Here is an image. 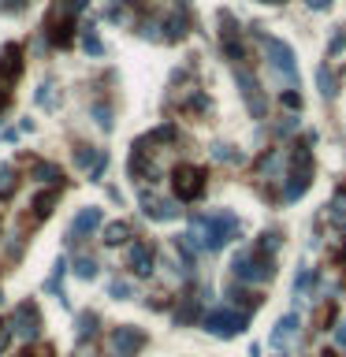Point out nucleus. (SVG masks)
<instances>
[{"mask_svg":"<svg viewBox=\"0 0 346 357\" xmlns=\"http://www.w3.org/2000/svg\"><path fill=\"white\" fill-rule=\"evenodd\" d=\"M279 242H283L279 231H265L250 250H239V253H235V261H231L235 279H242V283H268L272 276H276V250H279Z\"/></svg>","mask_w":346,"mask_h":357,"instance_id":"f257e3e1","label":"nucleus"},{"mask_svg":"<svg viewBox=\"0 0 346 357\" xmlns=\"http://www.w3.org/2000/svg\"><path fill=\"white\" fill-rule=\"evenodd\" d=\"M313 142L316 134H302L287 149V179H283V201H298L313 186Z\"/></svg>","mask_w":346,"mask_h":357,"instance_id":"f03ea898","label":"nucleus"},{"mask_svg":"<svg viewBox=\"0 0 346 357\" xmlns=\"http://www.w3.org/2000/svg\"><path fill=\"white\" fill-rule=\"evenodd\" d=\"M190 227L197 231V238H202L205 250H224L227 242H235L242 231L239 216L235 213H190Z\"/></svg>","mask_w":346,"mask_h":357,"instance_id":"7ed1b4c3","label":"nucleus"},{"mask_svg":"<svg viewBox=\"0 0 346 357\" xmlns=\"http://www.w3.org/2000/svg\"><path fill=\"white\" fill-rule=\"evenodd\" d=\"M75 30H78V12L67 0H56V4L49 8V19H45V38H49V45L67 49V45L75 41Z\"/></svg>","mask_w":346,"mask_h":357,"instance_id":"20e7f679","label":"nucleus"},{"mask_svg":"<svg viewBox=\"0 0 346 357\" xmlns=\"http://www.w3.org/2000/svg\"><path fill=\"white\" fill-rule=\"evenodd\" d=\"M253 41L261 45V49H265V56H268V63L272 67L279 71V75H283L290 86H294L298 82V63H294V49H290V45H283L279 38H272V34H265V30H257V26H253Z\"/></svg>","mask_w":346,"mask_h":357,"instance_id":"39448f33","label":"nucleus"},{"mask_svg":"<svg viewBox=\"0 0 346 357\" xmlns=\"http://www.w3.org/2000/svg\"><path fill=\"white\" fill-rule=\"evenodd\" d=\"M12 332H15V338H23L26 346H34L41 338V309L34 305V301H19V305L12 309Z\"/></svg>","mask_w":346,"mask_h":357,"instance_id":"423d86ee","label":"nucleus"},{"mask_svg":"<svg viewBox=\"0 0 346 357\" xmlns=\"http://www.w3.org/2000/svg\"><path fill=\"white\" fill-rule=\"evenodd\" d=\"M246 324H250V316L231 309V305H220V309H213V313H205V332L216 335V338H235Z\"/></svg>","mask_w":346,"mask_h":357,"instance_id":"0eeeda50","label":"nucleus"},{"mask_svg":"<svg viewBox=\"0 0 346 357\" xmlns=\"http://www.w3.org/2000/svg\"><path fill=\"white\" fill-rule=\"evenodd\" d=\"M171 186H175L179 201H197L205 194V168H197V164H179V168L171 171Z\"/></svg>","mask_w":346,"mask_h":357,"instance_id":"6e6552de","label":"nucleus"},{"mask_svg":"<svg viewBox=\"0 0 346 357\" xmlns=\"http://www.w3.org/2000/svg\"><path fill=\"white\" fill-rule=\"evenodd\" d=\"M220 49H224V56L231 60L235 67H242V63L250 60L246 41H242V30H239V23H235L231 12H220Z\"/></svg>","mask_w":346,"mask_h":357,"instance_id":"1a4fd4ad","label":"nucleus"},{"mask_svg":"<svg viewBox=\"0 0 346 357\" xmlns=\"http://www.w3.org/2000/svg\"><path fill=\"white\" fill-rule=\"evenodd\" d=\"M145 343H149V338H145V332L134 327V324H120V327H112V335H108L112 357H138Z\"/></svg>","mask_w":346,"mask_h":357,"instance_id":"9d476101","label":"nucleus"},{"mask_svg":"<svg viewBox=\"0 0 346 357\" xmlns=\"http://www.w3.org/2000/svg\"><path fill=\"white\" fill-rule=\"evenodd\" d=\"M235 82H239V89H242L246 105H250V112L257 116V119H265V112H268V100H265V94H261V82L253 78L246 67H235Z\"/></svg>","mask_w":346,"mask_h":357,"instance_id":"9b49d317","label":"nucleus"},{"mask_svg":"<svg viewBox=\"0 0 346 357\" xmlns=\"http://www.w3.org/2000/svg\"><path fill=\"white\" fill-rule=\"evenodd\" d=\"M101 219H105V216H101V208H94V205L82 208V213H78L75 219H71V227H67V246H78L86 235H94L97 227H101Z\"/></svg>","mask_w":346,"mask_h":357,"instance_id":"f8f14e48","label":"nucleus"},{"mask_svg":"<svg viewBox=\"0 0 346 357\" xmlns=\"http://www.w3.org/2000/svg\"><path fill=\"white\" fill-rule=\"evenodd\" d=\"M19 75H23V45L12 41V45H4V49H0V82H4V86H12Z\"/></svg>","mask_w":346,"mask_h":357,"instance_id":"ddd939ff","label":"nucleus"},{"mask_svg":"<svg viewBox=\"0 0 346 357\" xmlns=\"http://www.w3.org/2000/svg\"><path fill=\"white\" fill-rule=\"evenodd\" d=\"M142 213L149 219H157V224H168V219L179 216V205L175 201H164V197H153L149 190H142Z\"/></svg>","mask_w":346,"mask_h":357,"instance_id":"4468645a","label":"nucleus"},{"mask_svg":"<svg viewBox=\"0 0 346 357\" xmlns=\"http://www.w3.org/2000/svg\"><path fill=\"white\" fill-rule=\"evenodd\" d=\"M56 201H60V186H49V190H41L38 197L30 201V208H34V216H26L23 219V227H38L45 216L52 213V208H56Z\"/></svg>","mask_w":346,"mask_h":357,"instance_id":"2eb2a0df","label":"nucleus"},{"mask_svg":"<svg viewBox=\"0 0 346 357\" xmlns=\"http://www.w3.org/2000/svg\"><path fill=\"white\" fill-rule=\"evenodd\" d=\"M153 261H157V250H153L149 242H134L131 246V257H127V264H131L134 276H153Z\"/></svg>","mask_w":346,"mask_h":357,"instance_id":"dca6fc26","label":"nucleus"},{"mask_svg":"<svg viewBox=\"0 0 346 357\" xmlns=\"http://www.w3.org/2000/svg\"><path fill=\"white\" fill-rule=\"evenodd\" d=\"M34 179H41V182H49V186H60L63 190V171H60V164H49V160H34Z\"/></svg>","mask_w":346,"mask_h":357,"instance_id":"f3484780","label":"nucleus"},{"mask_svg":"<svg viewBox=\"0 0 346 357\" xmlns=\"http://www.w3.org/2000/svg\"><path fill=\"white\" fill-rule=\"evenodd\" d=\"M227 298H231L235 305H239V313H246V316L261 305V294H253V290H246V287H231V290H227Z\"/></svg>","mask_w":346,"mask_h":357,"instance_id":"a211bd4d","label":"nucleus"},{"mask_svg":"<svg viewBox=\"0 0 346 357\" xmlns=\"http://www.w3.org/2000/svg\"><path fill=\"white\" fill-rule=\"evenodd\" d=\"M294 332H298V313H287V316L276 324V332H272V346H283Z\"/></svg>","mask_w":346,"mask_h":357,"instance_id":"6ab92c4d","label":"nucleus"},{"mask_svg":"<svg viewBox=\"0 0 346 357\" xmlns=\"http://www.w3.org/2000/svg\"><path fill=\"white\" fill-rule=\"evenodd\" d=\"M19 190V171L15 168H0V201H12Z\"/></svg>","mask_w":346,"mask_h":357,"instance_id":"aec40b11","label":"nucleus"},{"mask_svg":"<svg viewBox=\"0 0 346 357\" xmlns=\"http://www.w3.org/2000/svg\"><path fill=\"white\" fill-rule=\"evenodd\" d=\"M127 238H131V224H123V219L105 227V246H123Z\"/></svg>","mask_w":346,"mask_h":357,"instance_id":"412c9836","label":"nucleus"},{"mask_svg":"<svg viewBox=\"0 0 346 357\" xmlns=\"http://www.w3.org/2000/svg\"><path fill=\"white\" fill-rule=\"evenodd\" d=\"M316 82H321V94L327 100L339 94V82H335V75H332V67H327V63H324V67H316Z\"/></svg>","mask_w":346,"mask_h":357,"instance_id":"4be33fe9","label":"nucleus"},{"mask_svg":"<svg viewBox=\"0 0 346 357\" xmlns=\"http://www.w3.org/2000/svg\"><path fill=\"white\" fill-rule=\"evenodd\" d=\"M97 324H101V320H97V313H78V343H86V338H94L97 335Z\"/></svg>","mask_w":346,"mask_h":357,"instance_id":"5701e85b","label":"nucleus"},{"mask_svg":"<svg viewBox=\"0 0 346 357\" xmlns=\"http://www.w3.org/2000/svg\"><path fill=\"white\" fill-rule=\"evenodd\" d=\"M197 305H202V301H197L194 294H186L183 305H179V313H175V324H190V320H197Z\"/></svg>","mask_w":346,"mask_h":357,"instance_id":"b1692460","label":"nucleus"},{"mask_svg":"<svg viewBox=\"0 0 346 357\" xmlns=\"http://www.w3.org/2000/svg\"><path fill=\"white\" fill-rule=\"evenodd\" d=\"M63 268H67V261H56V272H52L49 279H45V290H49V294H60L63 298Z\"/></svg>","mask_w":346,"mask_h":357,"instance_id":"393cba45","label":"nucleus"},{"mask_svg":"<svg viewBox=\"0 0 346 357\" xmlns=\"http://www.w3.org/2000/svg\"><path fill=\"white\" fill-rule=\"evenodd\" d=\"M15 357H56V346L52 343H34V346H23Z\"/></svg>","mask_w":346,"mask_h":357,"instance_id":"a878e982","label":"nucleus"},{"mask_svg":"<svg viewBox=\"0 0 346 357\" xmlns=\"http://www.w3.org/2000/svg\"><path fill=\"white\" fill-rule=\"evenodd\" d=\"M82 49H86L89 56H101V52H105V45H101V38L94 34V26H86V30H82Z\"/></svg>","mask_w":346,"mask_h":357,"instance_id":"bb28decb","label":"nucleus"},{"mask_svg":"<svg viewBox=\"0 0 346 357\" xmlns=\"http://www.w3.org/2000/svg\"><path fill=\"white\" fill-rule=\"evenodd\" d=\"M75 276H78V279H94V276H97V261H94V257H78V261H75Z\"/></svg>","mask_w":346,"mask_h":357,"instance_id":"cd10ccee","label":"nucleus"},{"mask_svg":"<svg viewBox=\"0 0 346 357\" xmlns=\"http://www.w3.org/2000/svg\"><path fill=\"white\" fill-rule=\"evenodd\" d=\"M343 49H346V30H343V26H335L332 41H327V56H339Z\"/></svg>","mask_w":346,"mask_h":357,"instance_id":"c85d7f7f","label":"nucleus"},{"mask_svg":"<svg viewBox=\"0 0 346 357\" xmlns=\"http://www.w3.org/2000/svg\"><path fill=\"white\" fill-rule=\"evenodd\" d=\"M12 338H15V332H12V320H0V354L8 350V346H12Z\"/></svg>","mask_w":346,"mask_h":357,"instance_id":"c756f323","label":"nucleus"},{"mask_svg":"<svg viewBox=\"0 0 346 357\" xmlns=\"http://www.w3.org/2000/svg\"><path fill=\"white\" fill-rule=\"evenodd\" d=\"M94 116H97V123H101L105 131H112V108L108 105H94Z\"/></svg>","mask_w":346,"mask_h":357,"instance_id":"7c9ffc66","label":"nucleus"},{"mask_svg":"<svg viewBox=\"0 0 346 357\" xmlns=\"http://www.w3.org/2000/svg\"><path fill=\"white\" fill-rule=\"evenodd\" d=\"M23 8H26V0H0V12L4 15H19Z\"/></svg>","mask_w":346,"mask_h":357,"instance_id":"2f4dec72","label":"nucleus"},{"mask_svg":"<svg viewBox=\"0 0 346 357\" xmlns=\"http://www.w3.org/2000/svg\"><path fill=\"white\" fill-rule=\"evenodd\" d=\"M108 294L112 298H131V283H123V279H116L112 287H108Z\"/></svg>","mask_w":346,"mask_h":357,"instance_id":"473e14b6","label":"nucleus"},{"mask_svg":"<svg viewBox=\"0 0 346 357\" xmlns=\"http://www.w3.org/2000/svg\"><path fill=\"white\" fill-rule=\"evenodd\" d=\"M213 157H216V160H231V164H235V160H239V153H231V145H216Z\"/></svg>","mask_w":346,"mask_h":357,"instance_id":"72a5a7b5","label":"nucleus"},{"mask_svg":"<svg viewBox=\"0 0 346 357\" xmlns=\"http://www.w3.org/2000/svg\"><path fill=\"white\" fill-rule=\"evenodd\" d=\"M283 105H287V108H294V112H298V108H302V97H298L294 89H287V94H283Z\"/></svg>","mask_w":346,"mask_h":357,"instance_id":"f704fd0d","label":"nucleus"},{"mask_svg":"<svg viewBox=\"0 0 346 357\" xmlns=\"http://www.w3.org/2000/svg\"><path fill=\"white\" fill-rule=\"evenodd\" d=\"M294 127H298V123H294V116H287V119H283V123H279V127H276V131H279V134H290V131H294Z\"/></svg>","mask_w":346,"mask_h":357,"instance_id":"c9c22d12","label":"nucleus"},{"mask_svg":"<svg viewBox=\"0 0 346 357\" xmlns=\"http://www.w3.org/2000/svg\"><path fill=\"white\" fill-rule=\"evenodd\" d=\"M8 105H12V89H8V86H0V112H4Z\"/></svg>","mask_w":346,"mask_h":357,"instance_id":"e433bc0d","label":"nucleus"},{"mask_svg":"<svg viewBox=\"0 0 346 357\" xmlns=\"http://www.w3.org/2000/svg\"><path fill=\"white\" fill-rule=\"evenodd\" d=\"M309 8H313V12H327V8H332V0H305Z\"/></svg>","mask_w":346,"mask_h":357,"instance_id":"4c0bfd02","label":"nucleus"},{"mask_svg":"<svg viewBox=\"0 0 346 357\" xmlns=\"http://www.w3.org/2000/svg\"><path fill=\"white\" fill-rule=\"evenodd\" d=\"M335 343H339L343 350H346V324H339V327H335Z\"/></svg>","mask_w":346,"mask_h":357,"instance_id":"58836bf2","label":"nucleus"},{"mask_svg":"<svg viewBox=\"0 0 346 357\" xmlns=\"http://www.w3.org/2000/svg\"><path fill=\"white\" fill-rule=\"evenodd\" d=\"M265 4H283V0H265Z\"/></svg>","mask_w":346,"mask_h":357,"instance_id":"ea45409f","label":"nucleus"},{"mask_svg":"<svg viewBox=\"0 0 346 357\" xmlns=\"http://www.w3.org/2000/svg\"><path fill=\"white\" fill-rule=\"evenodd\" d=\"M0 298H4V294H0Z\"/></svg>","mask_w":346,"mask_h":357,"instance_id":"a19ab883","label":"nucleus"}]
</instances>
